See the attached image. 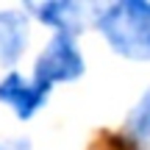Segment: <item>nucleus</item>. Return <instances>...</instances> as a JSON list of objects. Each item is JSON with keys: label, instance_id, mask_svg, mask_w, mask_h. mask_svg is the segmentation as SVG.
I'll return each instance as SVG.
<instances>
[{"label": "nucleus", "instance_id": "obj_1", "mask_svg": "<svg viewBox=\"0 0 150 150\" xmlns=\"http://www.w3.org/2000/svg\"><path fill=\"white\" fill-rule=\"evenodd\" d=\"M97 28L114 53L134 61H150V3L122 0L97 17Z\"/></svg>", "mask_w": 150, "mask_h": 150}, {"label": "nucleus", "instance_id": "obj_2", "mask_svg": "<svg viewBox=\"0 0 150 150\" xmlns=\"http://www.w3.org/2000/svg\"><path fill=\"white\" fill-rule=\"evenodd\" d=\"M81 72H83V56L75 47L72 36L56 33L33 64V86L42 92H50L53 83L75 81Z\"/></svg>", "mask_w": 150, "mask_h": 150}, {"label": "nucleus", "instance_id": "obj_3", "mask_svg": "<svg viewBox=\"0 0 150 150\" xmlns=\"http://www.w3.org/2000/svg\"><path fill=\"white\" fill-rule=\"evenodd\" d=\"M45 97H47V92L36 89L33 83H28V81L22 78V75H17V72H8L0 81V100L14 108V114L20 120L33 117V114L42 108Z\"/></svg>", "mask_w": 150, "mask_h": 150}, {"label": "nucleus", "instance_id": "obj_4", "mask_svg": "<svg viewBox=\"0 0 150 150\" xmlns=\"http://www.w3.org/2000/svg\"><path fill=\"white\" fill-rule=\"evenodd\" d=\"M31 11L45 25L56 28V33H67V36H72L75 31L83 28V14H86V8L81 3H67V0L39 3V6H31Z\"/></svg>", "mask_w": 150, "mask_h": 150}, {"label": "nucleus", "instance_id": "obj_5", "mask_svg": "<svg viewBox=\"0 0 150 150\" xmlns=\"http://www.w3.org/2000/svg\"><path fill=\"white\" fill-rule=\"evenodd\" d=\"M28 45V20L22 11H0V61L14 64Z\"/></svg>", "mask_w": 150, "mask_h": 150}, {"label": "nucleus", "instance_id": "obj_6", "mask_svg": "<svg viewBox=\"0 0 150 150\" xmlns=\"http://www.w3.org/2000/svg\"><path fill=\"white\" fill-rule=\"evenodd\" d=\"M131 134H134L139 142L150 145V92L145 95V100L136 106L134 117H131Z\"/></svg>", "mask_w": 150, "mask_h": 150}, {"label": "nucleus", "instance_id": "obj_7", "mask_svg": "<svg viewBox=\"0 0 150 150\" xmlns=\"http://www.w3.org/2000/svg\"><path fill=\"white\" fill-rule=\"evenodd\" d=\"M89 150H134L131 139L125 136H117V134H100L95 142H92Z\"/></svg>", "mask_w": 150, "mask_h": 150}, {"label": "nucleus", "instance_id": "obj_8", "mask_svg": "<svg viewBox=\"0 0 150 150\" xmlns=\"http://www.w3.org/2000/svg\"><path fill=\"white\" fill-rule=\"evenodd\" d=\"M0 150H28V142L17 139V142H0Z\"/></svg>", "mask_w": 150, "mask_h": 150}]
</instances>
